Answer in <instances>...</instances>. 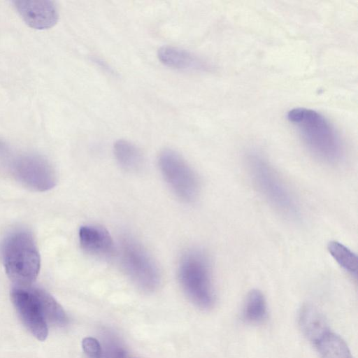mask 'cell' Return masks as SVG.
Masks as SVG:
<instances>
[{
	"instance_id": "cell-4",
	"label": "cell",
	"mask_w": 358,
	"mask_h": 358,
	"mask_svg": "<svg viewBox=\"0 0 358 358\" xmlns=\"http://www.w3.org/2000/svg\"><path fill=\"white\" fill-rule=\"evenodd\" d=\"M246 163L252 180L263 197L283 215L297 218L298 204L267 160L256 152H250Z\"/></svg>"
},
{
	"instance_id": "cell-19",
	"label": "cell",
	"mask_w": 358,
	"mask_h": 358,
	"mask_svg": "<svg viewBox=\"0 0 358 358\" xmlns=\"http://www.w3.org/2000/svg\"><path fill=\"white\" fill-rule=\"evenodd\" d=\"M82 348L87 358H101V345L95 338L85 337L83 338Z\"/></svg>"
},
{
	"instance_id": "cell-1",
	"label": "cell",
	"mask_w": 358,
	"mask_h": 358,
	"mask_svg": "<svg viewBox=\"0 0 358 358\" xmlns=\"http://www.w3.org/2000/svg\"><path fill=\"white\" fill-rule=\"evenodd\" d=\"M303 142L318 158L336 163L343 156V147L334 126L320 113L306 108H294L287 114Z\"/></svg>"
},
{
	"instance_id": "cell-12",
	"label": "cell",
	"mask_w": 358,
	"mask_h": 358,
	"mask_svg": "<svg viewBox=\"0 0 358 358\" xmlns=\"http://www.w3.org/2000/svg\"><path fill=\"white\" fill-rule=\"evenodd\" d=\"M298 322L303 336L313 344L330 331L324 315L311 305L301 308Z\"/></svg>"
},
{
	"instance_id": "cell-2",
	"label": "cell",
	"mask_w": 358,
	"mask_h": 358,
	"mask_svg": "<svg viewBox=\"0 0 358 358\" xmlns=\"http://www.w3.org/2000/svg\"><path fill=\"white\" fill-rule=\"evenodd\" d=\"M1 256L6 273L18 287L31 286L40 271V255L32 234L17 230L4 240Z\"/></svg>"
},
{
	"instance_id": "cell-18",
	"label": "cell",
	"mask_w": 358,
	"mask_h": 358,
	"mask_svg": "<svg viewBox=\"0 0 358 358\" xmlns=\"http://www.w3.org/2000/svg\"><path fill=\"white\" fill-rule=\"evenodd\" d=\"M101 345V358H129L122 343L111 333H106Z\"/></svg>"
},
{
	"instance_id": "cell-9",
	"label": "cell",
	"mask_w": 358,
	"mask_h": 358,
	"mask_svg": "<svg viewBox=\"0 0 358 358\" xmlns=\"http://www.w3.org/2000/svg\"><path fill=\"white\" fill-rule=\"evenodd\" d=\"M13 4L22 20L32 29H50L59 18L57 8L51 1L16 0Z\"/></svg>"
},
{
	"instance_id": "cell-11",
	"label": "cell",
	"mask_w": 358,
	"mask_h": 358,
	"mask_svg": "<svg viewBox=\"0 0 358 358\" xmlns=\"http://www.w3.org/2000/svg\"><path fill=\"white\" fill-rule=\"evenodd\" d=\"M157 57L165 66L178 70L206 71L210 69L203 59L178 47H162L158 50Z\"/></svg>"
},
{
	"instance_id": "cell-6",
	"label": "cell",
	"mask_w": 358,
	"mask_h": 358,
	"mask_svg": "<svg viewBox=\"0 0 358 358\" xmlns=\"http://www.w3.org/2000/svg\"><path fill=\"white\" fill-rule=\"evenodd\" d=\"M120 259L127 275L138 287L153 292L160 283L157 265L136 239L124 236L120 245Z\"/></svg>"
},
{
	"instance_id": "cell-10",
	"label": "cell",
	"mask_w": 358,
	"mask_h": 358,
	"mask_svg": "<svg viewBox=\"0 0 358 358\" xmlns=\"http://www.w3.org/2000/svg\"><path fill=\"white\" fill-rule=\"evenodd\" d=\"M78 237L81 248L88 254L99 258H110L115 252L114 241L103 227L85 224L80 227Z\"/></svg>"
},
{
	"instance_id": "cell-13",
	"label": "cell",
	"mask_w": 358,
	"mask_h": 358,
	"mask_svg": "<svg viewBox=\"0 0 358 358\" xmlns=\"http://www.w3.org/2000/svg\"><path fill=\"white\" fill-rule=\"evenodd\" d=\"M113 153L116 161L124 170L136 171L143 165V158L141 150L128 141H117L113 145Z\"/></svg>"
},
{
	"instance_id": "cell-14",
	"label": "cell",
	"mask_w": 358,
	"mask_h": 358,
	"mask_svg": "<svg viewBox=\"0 0 358 358\" xmlns=\"http://www.w3.org/2000/svg\"><path fill=\"white\" fill-rule=\"evenodd\" d=\"M313 345L322 358H352L345 341L330 331Z\"/></svg>"
},
{
	"instance_id": "cell-7",
	"label": "cell",
	"mask_w": 358,
	"mask_h": 358,
	"mask_svg": "<svg viewBox=\"0 0 358 358\" xmlns=\"http://www.w3.org/2000/svg\"><path fill=\"white\" fill-rule=\"evenodd\" d=\"M161 173L173 192L185 202H192L199 192L198 176L178 152L166 148L158 156Z\"/></svg>"
},
{
	"instance_id": "cell-16",
	"label": "cell",
	"mask_w": 358,
	"mask_h": 358,
	"mask_svg": "<svg viewBox=\"0 0 358 358\" xmlns=\"http://www.w3.org/2000/svg\"><path fill=\"white\" fill-rule=\"evenodd\" d=\"M327 250L341 267L352 275H357V257L350 249L338 241H331Z\"/></svg>"
},
{
	"instance_id": "cell-15",
	"label": "cell",
	"mask_w": 358,
	"mask_h": 358,
	"mask_svg": "<svg viewBox=\"0 0 358 358\" xmlns=\"http://www.w3.org/2000/svg\"><path fill=\"white\" fill-rule=\"evenodd\" d=\"M267 304L263 294L254 289L248 294L242 311L243 319L248 323H262L267 317Z\"/></svg>"
},
{
	"instance_id": "cell-5",
	"label": "cell",
	"mask_w": 358,
	"mask_h": 358,
	"mask_svg": "<svg viewBox=\"0 0 358 358\" xmlns=\"http://www.w3.org/2000/svg\"><path fill=\"white\" fill-rule=\"evenodd\" d=\"M0 159L16 179L30 189L45 192L56 185L57 176L53 167L39 155L15 152L6 142L0 140Z\"/></svg>"
},
{
	"instance_id": "cell-3",
	"label": "cell",
	"mask_w": 358,
	"mask_h": 358,
	"mask_svg": "<svg viewBox=\"0 0 358 358\" xmlns=\"http://www.w3.org/2000/svg\"><path fill=\"white\" fill-rule=\"evenodd\" d=\"M178 280L187 298L197 307L208 310L215 301L209 259L201 250H189L179 262Z\"/></svg>"
},
{
	"instance_id": "cell-8",
	"label": "cell",
	"mask_w": 358,
	"mask_h": 358,
	"mask_svg": "<svg viewBox=\"0 0 358 358\" xmlns=\"http://www.w3.org/2000/svg\"><path fill=\"white\" fill-rule=\"evenodd\" d=\"M40 292L39 288L15 286L10 296L25 327L35 338L43 341L48 335V323L43 313Z\"/></svg>"
},
{
	"instance_id": "cell-20",
	"label": "cell",
	"mask_w": 358,
	"mask_h": 358,
	"mask_svg": "<svg viewBox=\"0 0 358 358\" xmlns=\"http://www.w3.org/2000/svg\"><path fill=\"white\" fill-rule=\"evenodd\" d=\"M129 358H136V357H129Z\"/></svg>"
},
{
	"instance_id": "cell-17",
	"label": "cell",
	"mask_w": 358,
	"mask_h": 358,
	"mask_svg": "<svg viewBox=\"0 0 358 358\" xmlns=\"http://www.w3.org/2000/svg\"><path fill=\"white\" fill-rule=\"evenodd\" d=\"M41 300L48 323L64 326L68 322L66 313L57 301L48 292L41 289Z\"/></svg>"
}]
</instances>
